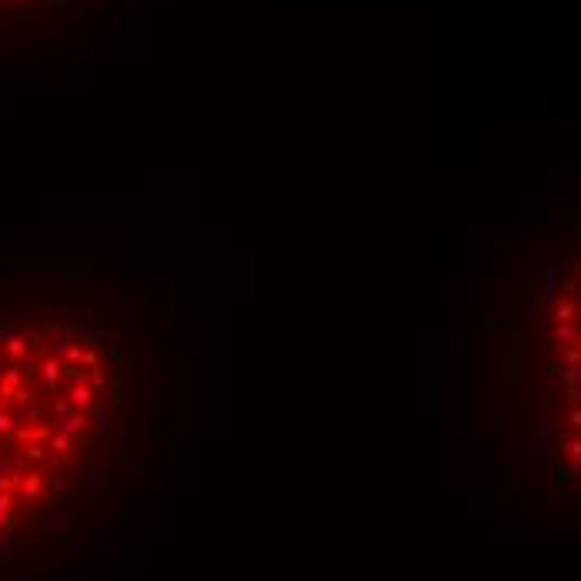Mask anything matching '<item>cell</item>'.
I'll return each instance as SVG.
<instances>
[{"label": "cell", "mask_w": 581, "mask_h": 581, "mask_svg": "<svg viewBox=\"0 0 581 581\" xmlns=\"http://www.w3.org/2000/svg\"><path fill=\"white\" fill-rule=\"evenodd\" d=\"M571 425H581V411H575V414H571Z\"/></svg>", "instance_id": "277c9868"}, {"label": "cell", "mask_w": 581, "mask_h": 581, "mask_svg": "<svg viewBox=\"0 0 581 581\" xmlns=\"http://www.w3.org/2000/svg\"><path fill=\"white\" fill-rule=\"evenodd\" d=\"M555 314H558V321H568V317H571V304H558V311H555Z\"/></svg>", "instance_id": "7a4b0ae2"}, {"label": "cell", "mask_w": 581, "mask_h": 581, "mask_svg": "<svg viewBox=\"0 0 581 581\" xmlns=\"http://www.w3.org/2000/svg\"><path fill=\"white\" fill-rule=\"evenodd\" d=\"M568 454H571V458H581V441H575V444H568Z\"/></svg>", "instance_id": "3957f363"}, {"label": "cell", "mask_w": 581, "mask_h": 581, "mask_svg": "<svg viewBox=\"0 0 581 581\" xmlns=\"http://www.w3.org/2000/svg\"><path fill=\"white\" fill-rule=\"evenodd\" d=\"M575 337H581L578 331H575V327H565V324L558 327V341H575Z\"/></svg>", "instance_id": "6da1fadb"}]
</instances>
